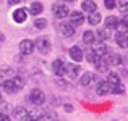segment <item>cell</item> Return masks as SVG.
Segmentation results:
<instances>
[{
	"mask_svg": "<svg viewBox=\"0 0 128 121\" xmlns=\"http://www.w3.org/2000/svg\"><path fill=\"white\" fill-rule=\"evenodd\" d=\"M13 116H15L18 121H26V120H29V118H28V110H24L23 107H16V108L13 110Z\"/></svg>",
	"mask_w": 128,
	"mask_h": 121,
	"instance_id": "obj_10",
	"label": "cell"
},
{
	"mask_svg": "<svg viewBox=\"0 0 128 121\" xmlns=\"http://www.w3.org/2000/svg\"><path fill=\"white\" fill-rule=\"evenodd\" d=\"M2 87H3V90H5V92H8V94H15L16 90V87H15V84H13V81L12 79H5L2 82Z\"/></svg>",
	"mask_w": 128,
	"mask_h": 121,
	"instance_id": "obj_16",
	"label": "cell"
},
{
	"mask_svg": "<svg viewBox=\"0 0 128 121\" xmlns=\"http://www.w3.org/2000/svg\"><path fill=\"white\" fill-rule=\"evenodd\" d=\"M0 86H2V82H0Z\"/></svg>",
	"mask_w": 128,
	"mask_h": 121,
	"instance_id": "obj_43",
	"label": "cell"
},
{
	"mask_svg": "<svg viewBox=\"0 0 128 121\" xmlns=\"http://www.w3.org/2000/svg\"><path fill=\"white\" fill-rule=\"evenodd\" d=\"M70 21H72L73 26H78L84 23V15L81 11H72L70 13Z\"/></svg>",
	"mask_w": 128,
	"mask_h": 121,
	"instance_id": "obj_9",
	"label": "cell"
},
{
	"mask_svg": "<svg viewBox=\"0 0 128 121\" xmlns=\"http://www.w3.org/2000/svg\"><path fill=\"white\" fill-rule=\"evenodd\" d=\"M118 10L122 13L128 11V0H118Z\"/></svg>",
	"mask_w": 128,
	"mask_h": 121,
	"instance_id": "obj_32",
	"label": "cell"
},
{
	"mask_svg": "<svg viewBox=\"0 0 128 121\" xmlns=\"http://www.w3.org/2000/svg\"><path fill=\"white\" fill-rule=\"evenodd\" d=\"M96 92L99 94V95H106V94H109L110 92V84L107 82V81L99 82V84H97V87H96Z\"/></svg>",
	"mask_w": 128,
	"mask_h": 121,
	"instance_id": "obj_13",
	"label": "cell"
},
{
	"mask_svg": "<svg viewBox=\"0 0 128 121\" xmlns=\"http://www.w3.org/2000/svg\"><path fill=\"white\" fill-rule=\"evenodd\" d=\"M46 26H47V19H46V18H36V19H34V28L44 29Z\"/></svg>",
	"mask_w": 128,
	"mask_h": 121,
	"instance_id": "obj_29",
	"label": "cell"
},
{
	"mask_svg": "<svg viewBox=\"0 0 128 121\" xmlns=\"http://www.w3.org/2000/svg\"><path fill=\"white\" fill-rule=\"evenodd\" d=\"M44 116V112L41 108H34V110H31V112H28V118L31 120V121H36V120H41Z\"/></svg>",
	"mask_w": 128,
	"mask_h": 121,
	"instance_id": "obj_19",
	"label": "cell"
},
{
	"mask_svg": "<svg viewBox=\"0 0 128 121\" xmlns=\"http://www.w3.org/2000/svg\"><path fill=\"white\" fill-rule=\"evenodd\" d=\"M107 66H109V63L106 61V60H99V61L96 63V69L99 73H104V71H107Z\"/></svg>",
	"mask_w": 128,
	"mask_h": 121,
	"instance_id": "obj_28",
	"label": "cell"
},
{
	"mask_svg": "<svg viewBox=\"0 0 128 121\" xmlns=\"http://www.w3.org/2000/svg\"><path fill=\"white\" fill-rule=\"evenodd\" d=\"M100 13H97V11H94V13H91L89 16H88V21H89V24H92V26H96V24H99L100 23Z\"/></svg>",
	"mask_w": 128,
	"mask_h": 121,
	"instance_id": "obj_21",
	"label": "cell"
},
{
	"mask_svg": "<svg viewBox=\"0 0 128 121\" xmlns=\"http://www.w3.org/2000/svg\"><path fill=\"white\" fill-rule=\"evenodd\" d=\"M26 121H31V120H26Z\"/></svg>",
	"mask_w": 128,
	"mask_h": 121,
	"instance_id": "obj_42",
	"label": "cell"
},
{
	"mask_svg": "<svg viewBox=\"0 0 128 121\" xmlns=\"http://www.w3.org/2000/svg\"><path fill=\"white\" fill-rule=\"evenodd\" d=\"M15 76V69L8 68V66H3L0 68V78H5V79H12Z\"/></svg>",
	"mask_w": 128,
	"mask_h": 121,
	"instance_id": "obj_17",
	"label": "cell"
},
{
	"mask_svg": "<svg viewBox=\"0 0 128 121\" xmlns=\"http://www.w3.org/2000/svg\"><path fill=\"white\" fill-rule=\"evenodd\" d=\"M107 82L110 84V89H112V86H115V84L120 82L118 74H115V73H109V76H107Z\"/></svg>",
	"mask_w": 128,
	"mask_h": 121,
	"instance_id": "obj_25",
	"label": "cell"
},
{
	"mask_svg": "<svg viewBox=\"0 0 128 121\" xmlns=\"http://www.w3.org/2000/svg\"><path fill=\"white\" fill-rule=\"evenodd\" d=\"M68 53H70V58H72L73 61H76V63H80V61L83 60V57H84V55H83V52H81V49H80L78 45L72 47Z\"/></svg>",
	"mask_w": 128,
	"mask_h": 121,
	"instance_id": "obj_8",
	"label": "cell"
},
{
	"mask_svg": "<svg viewBox=\"0 0 128 121\" xmlns=\"http://www.w3.org/2000/svg\"><path fill=\"white\" fill-rule=\"evenodd\" d=\"M20 50H21L23 55H31L32 50H34V42L29 39H23L20 42Z\"/></svg>",
	"mask_w": 128,
	"mask_h": 121,
	"instance_id": "obj_5",
	"label": "cell"
},
{
	"mask_svg": "<svg viewBox=\"0 0 128 121\" xmlns=\"http://www.w3.org/2000/svg\"><path fill=\"white\" fill-rule=\"evenodd\" d=\"M36 49L41 53H47L50 50V42L47 37H38L36 39Z\"/></svg>",
	"mask_w": 128,
	"mask_h": 121,
	"instance_id": "obj_6",
	"label": "cell"
},
{
	"mask_svg": "<svg viewBox=\"0 0 128 121\" xmlns=\"http://www.w3.org/2000/svg\"><path fill=\"white\" fill-rule=\"evenodd\" d=\"M104 5H106L107 10H114L115 5H117V2H115V0H104Z\"/></svg>",
	"mask_w": 128,
	"mask_h": 121,
	"instance_id": "obj_33",
	"label": "cell"
},
{
	"mask_svg": "<svg viewBox=\"0 0 128 121\" xmlns=\"http://www.w3.org/2000/svg\"><path fill=\"white\" fill-rule=\"evenodd\" d=\"M66 2H75V0H66Z\"/></svg>",
	"mask_w": 128,
	"mask_h": 121,
	"instance_id": "obj_40",
	"label": "cell"
},
{
	"mask_svg": "<svg viewBox=\"0 0 128 121\" xmlns=\"http://www.w3.org/2000/svg\"><path fill=\"white\" fill-rule=\"evenodd\" d=\"M58 32L63 37H72L75 34V26L72 23H62V24H58Z\"/></svg>",
	"mask_w": 128,
	"mask_h": 121,
	"instance_id": "obj_3",
	"label": "cell"
},
{
	"mask_svg": "<svg viewBox=\"0 0 128 121\" xmlns=\"http://www.w3.org/2000/svg\"><path fill=\"white\" fill-rule=\"evenodd\" d=\"M20 2H23V0H8V5H16Z\"/></svg>",
	"mask_w": 128,
	"mask_h": 121,
	"instance_id": "obj_38",
	"label": "cell"
},
{
	"mask_svg": "<svg viewBox=\"0 0 128 121\" xmlns=\"http://www.w3.org/2000/svg\"><path fill=\"white\" fill-rule=\"evenodd\" d=\"M118 18L117 16H107L106 18V28L109 29H117V26H118Z\"/></svg>",
	"mask_w": 128,
	"mask_h": 121,
	"instance_id": "obj_20",
	"label": "cell"
},
{
	"mask_svg": "<svg viewBox=\"0 0 128 121\" xmlns=\"http://www.w3.org/2000/svg\"><path fill=\"white\" fill-rule=\"evenodd\" d=\"M92 52L96 53L97 57L107 55V47H106V44H102V42H94L92 44Z\"/></svg>",
	"mask_w": 128,
	"mask_h": 121,
	"instance_id": "obj_11",
	"label": "cell"
},
{
	"mask_svg": "<svg viewBox=\"0 0 128 121\" xmlns=\"http://www.w3.org/2000/svg\"><path fill=\"white\" fill-rule=\"evenodd\" d=\"M3 40H5V36H3V34H2V32H0V44H2V42H3Z\"/></svg>",
	"mask_w": 128,
	"mask_h": 121,
	"instance_id": "obj_39",
	"label": "cell"
},
{
	"mask_svg": "<svg viewBox=\"0 0 128 121\" xmlns=\"http://www.w3.org/2000/svg\"><path fill=\"white\" fill-rule=\"evenodd\" d=\"M122 23H123V26L128 29V15L126 16H123V19H122Z\"/></svg>",
	"mask_w": 128,
	"mask_h": 121,
	"instance_id": "obj_37",
	"label": "cell"
},
{
	"mask_svg": "<svg viewBox=\"0 0 128 121\" xmlns=\"http://www.w3.org/2000/svg\"><path fill=\"white\" fill-rule=\"evenodd\" d=\"M80 65H66V74L70 76V78H76V76L80 74Z\"/></svg>",
	"mask_w": 128,
	"mask_h": 121,
	"instance_id": "obj_18",
	"label": "cell"
},
{
	"mask_svg": "<svg viewBox=\"0 0 128 121\" xmlns=\"http://www.w3.org/2000/svg\"><path fill=\"white\" fill-rule=\"evenodd\" d=\"M29 100H31L34 105H42L44 102H46V95H44V92L42 90H39V89H32L31 90V94H29Z\"/></svg>",
	"mask_w": 128,
	"mask_h": 121,
	"instance_id": "obj_1",
	"label": "cell"
},
{
	"mask_svg": "<svg viewBox=\"0 0 128 121\" xmlns=\"http://www.w3.org/2000/svg\"><path fill=\"white\" fill-rule=\"evenodd\" d=\"M97 36H99V39L100 40H107V39H110V29L109 28H100L99 31H97Z\"/></svg>",
	"mask_w": 128,
	"mask_h": 121,
	"instance_id": "obj_23",
	"label": "cell"
},
{
	"mask_svg": "<svg viewBox=\"0 0 128 121\" xmlns=\"http://www.w3.org/2000/svg\"><path fill=\"white\" fill-rule=\"evenodd\" d=\"M0 102H2V95H0Z\"/></svg>",
	"mask_w": 128,
	"mask_h": 121,
	"instance_id": "obj_41",
	"label": "cell"
},
{
	"mask_svg": "<svg viewBox=\"0 0 128 121\" xmlns=\"http://www.w3.org/2000/svg\"><path fill=\"white\" fill-rule=\"evenodd\" d=\"M83 40H84V44H91V45H92L94 44V32L92 31H84Z\"/></svg>",
	"mask_w": 128,
	"mask_h": 121,
	"instance_id": "obj_26",
	"label": "cell"
},
{
	"mask_svg": "<svg viewBox=\"0 0 128 121\" xmlns=\"http://www.w3.org/2000/svg\"><path fill=\"white\" fill-rule=\"evenodd\" d=\"M115 40H117V44H118L122 49H126V47H128V31H125V32H117Z\"/></svg>",
	"mask_w": 128,
	"mask_h": 121,
	"instance_id": "obj_12",
	"label": "cell"
},
{
	"mask_svg": "<svg viewBox=\"0 0 128 121\" xmlns=\"http://www.w3.org/2000/svg\"><path fill=\"white\" fill-rule=\"evenodd\" d=\"M12 81H13V84H15V87L18 90L23 89V86H24V81H23V78H20V76H13Z\"/></svg>",
	"mask_w": 128,
	"mask_h": 121,
	"instance_id": "obj_30",
	"label": "cell"
},
{
	"mask_svg": "<svg viewBox=\"0 0 128 121\" xmlns=\"http://www.w3.org/2000/svg\"><path fill=\"white\" fill-rule=\"evenodd\" d=\"M86 60H88L89 63H94V65H96V63L100 60V57H97L96 53L92 52V50H89V52H88V55H86Z\"/></svg>",
	"mask_w": 128,
	"mask_h": 121,
	"instance_id": "obj_27",
	"label": "cell"
},
{
	"mask_svg": "<svg viewBox=\"0 0 128 121\" xmlns=\"http://www.w3.org/2000/svg\"><path fill=\"white\" fill-rule=\"evenodd\" d=\"M46 115V118L47 120H50V121H57V115L54 112H47V113H44Z\"/></svg>",
	"mask_w": 128,
	"mask_h": 121,
	"instance_id": "obj_34",
	"label": "cell"
},
{
	"mask_svg": "<svg viewBox=\"0 0 128 121\" xmlns=\"http://www.w3.org/2000/svg\"><path fill=\"white\" fill-rule=\"evenodd\" d=\"M52 11H54V15H55L57 18H65V16L70 15L68 6H66V5H62V3H55V5H54V8H52Z\"/></svg>",
	"mask_w": 128,
	"mask_h": 121,
	"instance_id": "obj_7",
	"label": "cell"
},
{
	"mask_svg": "<svg viewBox=\"0 0 128 121\" xmlns=\"http://www.w3.org/2000/svg\"><path fill=\"white\" fill-rule=\"evenodd\" d=\"M92 73H84V74L81 76V79H80V82H81V86H89L91 82H92Z\"/></svg>",
	"mask_w": 128,
	"mask_h": 121,
	"instance_id": "obj_24",
	"label": "cell"
},
{
	"mask_svg": "<svg viewBox=\"0 0 128 121\" xmlns=\"http://www.w3.org/2000/svg\"><path fill=\"white\" fill-rule=\"evenodd\" d=\"M42 10H44V6H42V3H41V2H32V3H31V6H29V13H31V15H34V16L41 15Z\"/></svg>",
	"mask_w": 128,
	"mask_h": 121,
	"instance_id": "obj_15",
	"label": "cell"
},
{
	"mask_svg": "<svg viewBox=\"0 0 128 121\" xmlns=\"http://www.w3.org/2000/svg\"><path fill=\"white\" fill-rule=\"evenodd\" d=\"M110 90H112L114 94H123V92H125V86H123L122 82H118V84H115V86H112Z\"/></svg>",
	"mask_w": 128,
	"mask_h": 121,
	"instance_id": "obj_31",
	"label": "cell"
},
{
	"mask_svg": "<svg viewBox=\"0 0 128 121\" xmlns=\"http://www.w3.org/2000/svg\"><path fill=\"white\" fill-rule=\"evenodd\" d=\"M63 110H65V112H73V105H70V103H66V105H63Z\"/></svg>",
	"mask_w": 128,
	"mask_h": 121,
	"instance_id": "obj_36",
	"label": "cell"
},
{
	"mask_svg": "<svg viewBox=\"0 0 128 121\" xmlns=\"http://www.w3.org/2000/svg\"><path fill=\"white\" fill-rule=\"evenodd\" d=\"M13 21L18 23V24H21V23H24L26 19H28V10L24 8H16L15 11H13Z\"/></svg>",
	"mask_w": 128,
	"mask_h": 121,
	"instance_id": "obj_4",
	"label": "cell"
},
{
	"mask_svg": "<svg viewBox=\"0 0 128 121\" xmlns=\"http://www.w3.org/2000/svg\"><path fill=\"white\" fill-rule=\"evenodd\" d=\"M52 69L57 76H63L66 73V63L63 61L62 58H57V60H54V63H52Z\"/></svg>",
	"mask_w": 128,
	"mask_h": 121,
	"instance_id": "obj_2",
	"label": "cell"
},
{
	"mask_svg": "<svg viewBox=\"0 0 128 121\" xmlns=\"http://www.w3.org/2000/svg\"><path fill=\"white\" fill-rule=\"evenodd\" d=\"M0 121H12V118L6 113H0Z\"/></svg>",
	"mask_w": 128,
	"mask_h": 121,
	"instance_id": "obj_35",
	"label": "cell"
},
{
	"mask_svg": "<svg viewBox=\"0 0 128 121\" xmlns=\"http://www.w3.org/2000/svg\"><path fill=\"white\" fill-rule=\"evenodd\" d=\"M109 65H114V66H117V65H122V57L120 55H117V53H114V55H109V58L106 60Z\"/></svg>",
	"mask_w": 128,
	"mask_h": 121,
	"instance_id": "obj_22",
	"label": "cell"
},
{
	"mask_svg": "<svg viewBox=\"0 0 128 121\" xmlns=\"http://www.w3.org/2000/svg\"><path fill=\"white\" fill-rule=\"evenodd\" d=\"M81 8H83V11H86V13H94L96 11V8H97V5L92 2V0H84V2L81 3Z\"/></svg>",
	"mask_w": 128,
	"mask_h": 121,
	"instance_id": "obj_14",
	"label": "cell"
}]
</instances>
